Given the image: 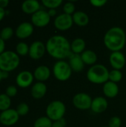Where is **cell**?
<instances>
[{
	"label": "cell",
	"instance_id": "9",
	"mask_svg": "<svg viewBox=\"0 0 126 127\" xmlns=\"http://www.w3.org/2000/svg\"><path fill=\"white\" fill-rule=\"evenodd\" d=\"M50 21V16L48 13L43 10H39L31 16V22L33 25L39 28L47 26Z\"/></svg>",
	"mask_w": 126,
	"mask_h": 127
},
{
	"label": "cell",
	"instance_id": "18",
	"mask_svg": "<svg viewBox=\"0 0 126 127\" xmlns=\"http://www.w3.org/2000/svg\"><path fill=\"white\" fill-rule=\"evenodd\" d=\"M33 76L39 82L43 83L49 79L50 76V71L46 65H39L35 69Z\"/></svg>",
	"mask_w": 126,
	"mask_h": 127
},
{
	"label": "cell",
	"instance_id": "29",
	"mask_svg": "<svg viewBox=\"0 0 126 127\" xmlns=\"http://www.w3.org/2000/svg\"><path fill=\"white\" fill-rule=\"evenodd\" d=\"M13 35V30L10 27H4L0 31V37L4 40H7L10 39Z\"/></svg>",
	"mask_w": 126,
	"mask_h": 127
},
{
	"label": "cell",
	"instance_id": "11",
	"mask_svg": "<svg viewBox=\"0 0 126 127\" xmlns=\"http://www.w3.org/2000/svg\"><path fill=\"white\" fill-rule=\"evenodd\" d=\"M46 51V47L41 41L33 42L29 48V56L33 60H39L42 58Z\"/></svg>",
	"mask_w": 126,
	"mask_h": 127
},
{
	"label": "cell",
	"instance_id": "16",
	"mask_svg": "<svg viewBox=\"0 0 126 127\" xmlns=\"http://www.w3.org/2000/svg\"><path fill=\"white\" fill-rule=\"evenodd\" d=\"M68 58H69L68 64L73 71L80 72L83 70L85 63H83L80 54H76L72 53Z\"/></svg>",
	"mask_w": 126,
	"mask_h": 127
},
{
	"label": "cell",
	"instance_id": "28",
	"mask_svg": "<svg viewBox=\"0 0 126 127\" xmlns=\"http://www.w3.org/2000/svg\"><path fill=\"white\" fill-rule=\"evenodd\" d=\"M42 3L49 9H56L62 4V0H42Z\"/></svg>",
	"mask_w": 126,
	"mask_h": 127
},
{
	"label": "cell",
	"instance_id": "15",
	"mask_svg": "<svg viewBox=\"0 0 126 127\" xmlns=\"http://www.w3.org/2000/svg\"><path fill=\"white\" fill-rule=\"evenodd\" d=\"M108 103L107 100L103 97H97L92 100L91 109L94 113H102L108 108Z\"/></svg>",
	"mask_w": 126,
	"mask_h": 127
},
{
	"label": "cell",
	"instance_id": "31",
	"mask_svg": "<svg viewBox=\"0 0 126 127\" xmlns=\"http://www.w3.org/2000/svg\"><path fill=\"white\" fill-rule=\"evenodd\" d=\"M63 11L64 13L71 16L75 13V5L74 4V3L68 1L63 6Z\"/></svg>",
	"mask_w": 126,
	"mask_h": 127
},
{
	"label": "cell",
	"instance_id": "42",
	"mask_svg": "<svg viewBox=\"0 0 126 127\" xmlns=\"http://www.w3.org/2000/svg\"></svg>",
	"mask_w": 126,
	"mask_h": 127
},
{
	"label": "cell",
	"instance_id": "3",
	"mask_svg": "<svg viewBox=\"0 0 126 127\" xmlns=\"http://www.w3.org/2000/svg\"><path fill=\"white\" fill-rule=\"evenodd\" d=\"M86 76L88 80L92 83L105 84L109 80V71L105 65L96 64L88 70Z\"/></svg>",
	"mask_w": 126,
	"mask_h": 127
},
{
	"label": "cell",
	"instance_id": "36",
	"mask_svg": "<svg viewBox=\"0 0 126 127\" xmlns=\"http://www.w3.org/2000/svg\"><path fill=\"white\" fill-rule=\"evenodd\" d=\"M5 49V42L0 37V54H1Z\"/></svg>",
	"mask_w": 126,
	"mask_h": 127
},
{
	"label": "cell",
	"instance_id": "5",
	"mask_svg": "<svg viewBox=\"0 0 126 127\" xmlns=\"http://www.w3.org/2000/svg\"><path fill=\"white\" fill-rule=\"evenodd\" d=\"M66 112L65 104L60 100H54L46 108V115L52 121H57L63 118Z\"/></svg>",
	"mask_w": 126,
	"mask_h": 127
},
{
	"label": "cell",
	"instance_id": "26",
	"mask_svg": "<svg viewBox=\"0 0 126 127\" xmlns=\"http://www.w3.org/2000/svg\"><path fill=\"white\" fill-rule=\"evenodd\" d=\"M29 48H30V46H28L27 43L21 42L16 45V51L18 55L26 56L27 54H29Z\"/></svg>",
	"mask_w": 126,
	"mask_h": 127
},
{
	"label": "cell",
	"instance_id": "41",
	"mask_svg": "<svg viewBox=\"0 0 126 127\" xmlns=\"http://www.w3.org/2000/svg\"><path fill=\"white\" fill-rule=\"evenodd\" d=\"M3 79V77H2V71L0 70V81Z\"/></svg>",
	"mask_w": 126,
	"mask_h": 127
},
{
	"label": "cell",
	"instance_id": "27",
	"mask_svg": "<svg viewBox=\"0 0 126 127\" xmlns=\"http://www.w3.org/2000/svg\"><path fill=\"white\" fill-rule=\"evenodd\" d=\"M123 79V74L120 70L113 69L112 71H109V81L113 83H119Z\"/></svg>",
	"mask_w": 126,
	"mask_h": 127
},
{
	"label": "cell",
	"instance_id": "21",
	"mask_svg": "<svg viewBox=\"0 0 126 127\" xmlns=\"http://www.w3.org/2000/svg\"><path fill=\"white\" fill-rule=\"evenodd\" d=\"M72 18H73L74 23H75L76 25L80 26V27L86 26L89 22L88 16L85 12L81 11V10L75 12L73 14Z\"/></svg>",
	"mask_w": 126,
	"mask_h": 127
},
{
	"label": "cell",
	"instance_id": "4",
	"mask_svg": "<svg viewBox=\"0 0 126 127\" xmlns=\"http://www.w3.org/2000/svg\"><path fill=\"white\" fill-rule=\"evenodd\" d=\"M20 63L19 55L13 51H4L0 54V70L10 72L15 70Z\"/></svg>",
	"mask_w": 126,
	"mask_h": 127
},
{
	"label": "cell",
	"instance_id": "33",
	"mask_svg": "<svg viewBox=\"0 0 126 127\" xmlns=\"http://www.w3.org/2000/svg\"><path fill=\"white\" fill-rule=\"evenodd\" d=\"M5 94L10 97H13L14 96L16 95L17 94V89L16 86H9L7 87L6 89V92H5Z\"/></svg>",
	"mask_w": 126,
	"mask_h": 127
},
{
	"label": "cell",
	"instance_id": "34",
	"mask_svg": "<svg viewBox=\"0 0 126 127\" xmlns=\"http://www.w3.org/2000/svg\"><path fill=\"white\" fill-rule=\"evenodd\" d=\"M90 3L96 7H101L107 3V1L106 0H91Z\"/></svg>",
	"mask_w": 126,
	"mask_h": 127
},
{
	"label": "cell",
	"instance_id": "39",
	"mask_svg": "<svg viewBox=\"0 0 126 127\" xmlns=\"http://www.w3.org/2000/svg\"><path fill=\"white\" fill-rule=\"evenodd\" d=\"M48 13L49 16L50 17H52V16H54L56 14V9H49Z\"/></svg>",
	"mask_w": 126,
	"mask_h": 127
},
{
	"label": "cell",
	"instance_id": "12",
	"mask_svg": "<svg viewBox=\"0 0 126 127\" xmlns=\"http://www.w3.org/2000/svg\"><path fill=\"white\" fill-rule=\"evenodd\" d=\"M33 74L29 71H22L19 72L16 77V83L20 88H27L30 86L33 81Z\"/></svg>",
	"mask_w": 126,
	"mask_h": 127
},
{
	"label": "cell",
	"instance_id": "38",
	"mask_svg": "<svg viewBox=\"0 0 126 127\" xmlns=\"http://www.w3.org/2000/svg\"><path fill=\"white\" fill-rule=\"evenodd\" d=\"M5 14H6L5 10L4 8H2V7H0V21H1L3 19V18L4 17Z\"/></svg>",
	"mask_w": 126,
	"mask_h": 127
},
{
	"label": "cell",
	"instance_id": "17",
	"mask_svg": "<svg viewBox=\"0 0 126 127\" xmlns=\"http://www.w3.org/2000/svg\"><path fill=\"white\" fill-rule=\"evenodd\" d=\"M22 10L25 13L33 15L40 10V4L36 0H26L22 4Z\"/></svg>",
	"mask_w": 126,
	"mask_h": 127
},
{
	"label": "cell",
	"instance_id": "24",
	"mask_svg": "<svg viewBox=\"0 0 126 127\" xmlns=\"http://www.w3.org/2000/svg\"><path fill=\"white\" fill-rule=\"evenodd\" d=\"M11 100L10 97H8L6 94L0 95V111L3 112L7 109H10Z\"/></svg>",
	"mask_w": 126,
	"mask_h": 127
},
{
	"label": "cell",
	"instance_id": "32",
	"mask_svg": "<svg viewBox=\"0 0 126 127\" xmlns=\"http://www.w3.org/2000/svg\"><path fill=\"white\" fill-rule=\"evenodd\" d=\"M121 124H122L121 119L117 116H114L110 119L108 122V127H120Z\"/></svg>",
	"mask_w": 126,
	"mask_h": 127
},
{
	"label": "cell",
	"instance_id": "14",
	"mask_svg": "<svg viewBox=\"0 0 126 127\" xmlns=\"http://www.w3.org/2000/svg\"><path fill=\"white\" fill-rule=\"evenodd\" d=\"M33 32V25L32 23L24 22L18 25L16 29V36L19 39H26L32 35Z\"/></svg>",
	"mask_w": 126,
	"mask_h": 127
},
{
	"label": "cell",
	"instance_id": "35",
	"mask_svg": "<svg viewBox=\"0 0 126 127\" xmlns=\"http://www.w3.org/2000/svg\"><path fill=\"white\" fill-rule=\"evenodd\" d=\"M65 126H66V121L64 118H62L59 121H54L51 127H65Z\"/></svg>",
	"mask_w": 126,
	"mask_h": 127
},
{
	"label": "cell",
	"instance_id": "8",
	"mask_svg": "<svg viewBox=\"0 0 126 127\" xmlns=\"http://www.w3.org/2000/svg\"><path fill=\"white\" fill-rule=\"evenodd\" d=\"M19 118V115L16 109H9L0 113V123L6 127L16 124Z\"/></svg>",
	"mask_w": 126,
	"mask_h": 127
},
{
	"label": "cell",
	"instance_id": "2",
	"mask_svg": "<svg viewBox=\"0 0 126 127\" xmlns=\"http://www.w3.org/2000/svg\"><path fill=\"white\" fill-rule=\"evenodd\" d=\"M103 40L105 47L112 52L120 51L126 45V32L120 27H113L105 33Z\"/></svg>",
	"mask_w": 126,
	"mask_h": 127
},
{
	"label": "cell",
	"instance_id": "40",
	"mask_svg": "<svg viewBox=\"0 0 126 127\" xmlns=\"http://www.w3.org/2000/svg\"><path fill=\"white\" fill-rule=\"evenodd\" d=\"M8 75H9V72H7V71H2V77H3V79H6L8 77Z\"/></svg>",
	"mask_w": 126,
	"mask_h": 127
},
{
	"label": "cell",
	"instance_id": "13",
	"mask_svg": "<svg viewBox=\"0 0 126 127\" xmlns=\"http://www.w3.org/2000/svg\"><path fill=\"white\" fill-rule=\"evenodd\" d=\"M109 61L114 69L120 71L126 65V57L121 51L112 52L110 55Z\"/></svg>",
	"mask_w": 126,
	"mask_h": 127
},
{
	"label": "cell",
	"instance_id": "37",
	"mask_svg": "<svg viewBox=\"0 0 126 127\" xmlns=\"http://www.w3.org/2000/svg\"><path fill=\"white\" fill-rule=\"evenodd\" d=\"M8 4H9L8 0H0V7L4 9L8 5Z\"/></svg>",
	"mask_w": 126,
	"mask_h": 127
},
{
	"label": "cell",
	"instance_id": "7",
	"mask_svg": "<svg viewBox=\"0 0 126 127\" xmlns=\"http://www.w3.org/2000/svg\"><path fill=\"white\" fill-rule=\"evenodd\" d=\"M74 106L79 110H88L91 109L92 99L89 95L86 93H78L73 97Z\"/></svg>",
	"mask_w": 126,
	"mask_h": 127
},
{
	"label": "cell",
	"instance_id": "6",
	"mask_svg": "<svg viewBox=\"0 0 126 127\" xmlns=\"http://www.w3.org/2000/svg\"><path fill=\"white\" fill-rule=\"evenodd\" d=\"M72 71H73L70 67L68 63L63 60L57 61L53 67V75L56 79L59 81L68 80L71 77Z\"/></svg>",
	"mask_w": 126,
	"mask_h": 127
},
{
	"label": "cell",
	"instance_id": "22",
	"mask_svg": "<svg viewBox=\"0 0 126 127\" xmlns=\"http://www.w3.org/2000/svg\"><path fill=\"white\" fill-rule=\"evenodd\" d=\"M85 48V42L84 39L81 38H76L71 43V52L73 54H79L84 52Z\"/></svg>",
	"mask_w": 126,
	"mask_h": 127
},
{
	"label": "cell",
	"instance_id": "25",
	"mask_svg": "<svg viewBox=\"0 0 126 127\" xmlns=\"http://www.w3.org/2000/svg\"><path fill=\"white\" fill-rule=\"evenodd\" d=\"M53 122L47 116H43L37 118L33 124V127H51Z\"/></svg>",
	"mask_w": 126,
	"mask_h": 127
},
{
	"label": "cell",
	"instance_id": "10",
	"mask_svg": "<svg viewBox=\"0 0 126 127\" xmlns=\"http://www.w3.org/2000/svg\"><path fill=\"white\" fill-rule=\"evenodd\" d=\"M74 24L72 16L62 13L56 16L54 20V26L56 29L64 31L70 29Z\"/></svg>",
	"mask_w": 126,
	"mask_h": 127
},
{
	"label": "cell",
	"instance_id": "23",
	"mask_svg": "<svg viewBox=\"0 0 126 127\" xmlns=\"http://www.w3.org/2000/svg\"><path fill=\"white\" fill-rule=\"evenodd\" d=\"M82 60L83 63L86 65H94L97 60V56L96 53L91 50H87L82 52L81 54Z\"/></svg>",
	"mask_w": 126,
	"mask_h": 127
},
{
	"label": "cell",
	"instance_id": "1",
	"mask_svg": "<svg viewBox=\"0 0 126 127\" xmlns=\"http://www.w3.org/2000/svg\"><path fill=\"white\" fill-rule=\"evenodd\" d=\"M45 47L49 55L57 60L69 57L72 54L71 43L63 36L55 35L50 37L46 42Z\"/></svg>",
	"mask_w": 126,
	"mask_h": 127
},
{
	"label": "cell",
	"instance_id": "30",
	"mask_svg": "<svg viewBox=\"0 0 126 127\" xmlns=\"http://www.w3.org/2000/svg\"><path fill=\"white\" fill-rule=\"evenodd\" d=\"M16 110L19 116H25L29 112V106L25 103H21L17 106Z\"/></svg>",
	"mask_w": 126,
	"mask_h": 127
},
{
	"label": "cell",
	"instance_id": "20",
	"mask_svg": "<svg viewBox=\"0 0 126 127\" xmlns=\"http://www.w3.org/2000/svg\"><path fill=\"white\" fill-rule=\"evenodd\" d=\"M103 93L107 97L114 98L119 93V86L115 83L108 81L103 86Z\"/></svg>",
	"mask_w": 126,
	"mask_h": 127
},
{
	"label": "cell",
	"instance_id": "19",
	"mask_svg": "<svg viewBox=\"0 0 126 127\" xmlns=\"http://www.w3.org/2000/svg\"><path fill=\"white\" fill-rule=\"evenodd\" d=\"M31 95L35 99L42 98L47 92V86L42 82H37L31 88Z\"/></svg>",
	"mask_w": 126,
	"mask_h": 127
}]
</instances>
